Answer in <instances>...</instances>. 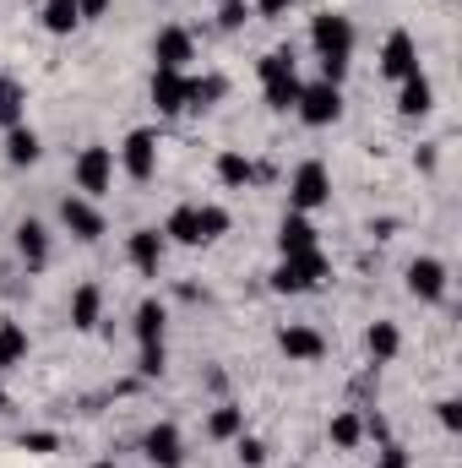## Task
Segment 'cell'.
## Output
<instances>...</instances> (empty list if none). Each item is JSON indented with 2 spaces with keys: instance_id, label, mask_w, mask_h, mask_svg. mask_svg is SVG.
<instances>
[{
  "instance_id": "1",
  "label": "cell",
  "mask_w": 462,
  "mask_h": 468,
  "mask_svg": "<svg viewBox=\"0 0 462 468\" xmlns=\"http://www.w3.org/2000/svg\"><path fill=\"white\" fill-rule=\"evenodd\" d=\"M310 44H316V55H321V82H343L348 60H353V27H348V16L321 11V16L310 22Z\"/></svg>"
},
{
  "instance_id": "2",
  "label": "cell",
  "mask_w": 462,
  "mask_h": 468,
  "mask_svg": "<svg viewBox=\"0 0 462 468\" xmlns=\"http://www.w3.org/2000/svg\"><path fill=\"white\" fill-rule=\"evenodd\" d=\"M229 229V213L224 207H196V202H185V207H174L169 213V224H163V239H180V245H213L218 234Z\"/></svg>"
},
{
  "instance_id": "3",
  "label": "cell",
  "mask_w": 462,
  "mask_h": 468,
  "mask_svg": "<svg viewBox=\"0 0 462 468\" xmlns=\"http://www.w3.org/2000/svg\"><path fill=\"white\" fill-rule=\"evenodd\" d=\"M71 180H77V191L93 202V197H110V186H115V147H82L77 153V164H71Z\"/></svg>"
},
{
  "instance_id": "4",
  "label": "cell",
  "mask_w": 462,
  "mask_h": 468,
  "mask_svg": "<svg viewBox=\"0 0 462 468\" xmlns=\"http://www.w3.org/2000/svg\"><path fill=\"white\" fill-rule=\"evenodd\" d=\"M327 256L321 250H305V256H283L278 272H272V289L278 294H305V289H321L327 283Z\"/></svg>"
},
{
  "instance_id": "5",
  "label": "cell",
  "mask_w": 462,
  "mask_h": 468,
  "mask_svg": "<svg viewBox=\"0 0 462 468\" xmlns=\"http://www.w3.org/2000/svg\"><path fill=\"white\" fill-rule=\"evenodd\" d=\"M289 202H294V213H316V207L332 202V175H327L321 158H305V164L294 169V180H289Z\"/></svg>"
},
{
  "instance_id": "6",
  "label": "cell",
  "mask_w": 462,
  "mask_h": 468,
  "mask_svg": "<svg viewBox=\"0 0 462 468\" xmlns=\"http://www.w3.org/2000/svg\"><path fill=\"white\" fill-rule=\"evenodd\" d=\"M294 115L305 120V125H332V120L343 115V93H338V82H310V88H299Z\"/></svg>"
},
{
  "instance_id": "7",
  "label": "cell",
  "mask_w": 462,
  "mask_h": 468,
  "mask_svg": "<svg viewBox=\"0 0 462 468\" xmlns=\"http://www.w3.org/2000/svg\"><path fill=\"white\" fill-rule=\"evenodd\" d=\"M120 164L131 180H152L158 175V131H131L120 147Z\"/></svg>"
},
{
  "instance_id": "8",
  "label": "cell",
  "mask_w": 462,
  "mask_h": 468,
  "mask_svg": "<svg viewBox=\"0 0 462 468\" xmlns=\"http://www.w3.org/2000/svg\"><path fill=\"white\" fill-rule=\"evenodd\" d=\"M408 294L425 300V305H441L446 300V261H436V256L408 261Z\"/></svg>"
},
{
  "instance_id": "9",
  "label": "cell",
  "mask_w": 462,
  "mask_h": 468,
  "mask_svg": "<svg viewBox=\"0 0 462 468\" xmlns=\"http://www.w3.org/2000/svg\"><path fill=\"white\" fill-rule=\"evenodd\" d=\"M152 60H158V71H185V66L196 60V38H191L185 27H163V33L152 38Z\"/></svg>"
},
{
  "instance_id": "10",
  "label": "cell",
  "mask_w": 462,
  "mask_h": 468,
  "mask_svg": "<svg viewBox=\"0 0 462 468\" xmlns=\"http://www.w3.org/2000/svg\"><path fill=\"white\" fill-rule=\"evenodd\" d=\"M414 71H419V44H414V33H392L386 49H381V77L403 82V77H414Z\"/></svg>"
},
{
  "instance_id": "11",
  "label": "cell",
  "mask_w": 462,
  "mask_h": 468,
  "mask_svg": "<svg viewBox=\"0 0 462 468\" xmlns=\"http://www.w3.org/2000/svg\"><path fill=\"white\" fill-rule=\"evenodd\" d=\"M60 224L77 234L82 245H93V239L104 234V213H99L88 197H66V202H60Z\"/></svg>"
},
{
  "instance_id": "12",
  "label": "cell",
  "mask_w": 462,
  "mask_h": 468,
  "mask_svg": "<svg viewBox=\"0 0 462 468\" xmlns=\"http://www.w3.org/2000/svg\"><path fill=\"white\" fill-rule=\"evenodd\" d=\"M142 452H147V463L152 468H180L185 463V441H180L174 425H152L147 441H142Z\"/></svg>"
},
{
  "instance_id": "13",
  "label": "cell",
  "mask_w": 462,
  "mask_h": 468,
  "mask_svg": "<svg viewBox=\"0 0 462 468\" xmlns=\"http://www.w3.org/2000/svg\"><path fill=\"white\" fill-rule=\"evenodd\" d=\"M430 110H436V88H430V77H425V71L403 77V82H397V115L425 120Z\"/></svg>"
},
{
  "instance_id": "14",
  "label": "cell",
  "mask_w": 462,
  "mask_h": 468,
  "mask_svg": "<svg viewBox=\"0 0 462 468\" xmlns=\"http://www.w3.org/2000/svg\"><path fill=\"white\" fill-rule=\"evenodd\" d=\"M278 349L289 354L294 365H316V359L327 354V338H321L316 327H283V333H278Z\"/></svg>"
},
{
  "instance_id": "15",
  "label": "cell",
  "mask_w": 462,
  "mask_h": 468,
  "mask_svg": "<svg viewBox=\"0 0 462 468\" xmlns=\"http://www.w3.org/2000/svg\"><path fill=\"white\" fill-rule=\"evenodd\" d=\"M278 250H283V256H305V250H321V239H316V224H310L305 213H289V218H283V229H278Z\"/></svg>"
},
{
  "instance_id": "16",
  "label": "cell",
  "mask_w": 462,
  "mask_h": 468,
  "mask_svg": "<svg viewBox=\"0 0 462 468\" xmlns=\"http://www.w3.org/2000/svg\"><path fill=\"white\" fill-rule=\"evenodd\" d=\"M152 110L158 115L185 110V71H152Z\"/></svg>"
},
{
  "instance_id": "17",
  "label": "cell",
  "mask_w": 462,
  "mask_h": 468,
  "mask_svg": "<svg viewBox=\"0 0 462 468\" xmlns=\"http://www.w3.org/2000/svg\"><path fill=\"white\" fill-rule=\"evenodd\" d=\"M104 322V289L99 283H82L77 294H71V327L77 333H93Z\"/></svg>"
},
{
  "instance_id": "18",
  "label": "cell",
  "mask_w": 462,
  "mask_h": 468,
  "mask_svg": "<svg viewBox=\"0 0 462 468\" xmlns=\"http://www.w3.org/2000/svg\"><path fill=\"white\" fill-rule=\"evenodd\" d=\"M125 250H131V267L152 278V272H158V261H163V234H158V229H136Z\"/></svg>"
},
{
  "instance_id": "19",
  "label": "cell",
  "mask_w": 462,
  "mask_h": 468,
  "mask_svg": "<svg viewBox=\"0 0 462 468\" xmlns=\"http://www.w3.org/2000/svg\"><path fill=\"white\" fill-rule=\"evenodd\" d=\"M16 250H22L27 267H44V261H49V229H44L38 218H22V224H16Z\"/></svg>"
},
{
  "instance_id": "20",
  "label": "cell",
  "mask_w": 462,
  "mask_h": 468,
  "mask_svg": "<svg viewBox=\"0 0 462 468\" xmlns=\"http://www.w3.org/2000/svg\"><path fill=\"white\" fill-rule=\"evenodd\" d=\"M364 349H370V359H375V365H392V359H397V349H403L397 322H375V327L364 333Z\"/></svg>"
},
{
  "instance_id": "21",
  "label": "cell",
  "mask_w": 462,
  "mask_h": 468,
  "mask_svg": "<svg viewBox=\"0 0 462 468\" xmlns=\"http://www.w3.org/2000/svg\"><path fill=\"white\" fill-rule=\"evenodd\" d=\"M38 131H27V125H11L5 131V164H16V169H27V164H38Z\"/></svg>"
},
{
  "instance_id": "22",
  "label": "cell",
  "mask_w": 462,
  "mask_h": 468,
  "mask_svg": "<svg viewBox=\"0 0 462 468\" xmlns=\"http://www.w3.org/2000/svg\"><path fill=\"white\" fill-rule=\"evenodd\" d=\"M163 305L158 300H142L136 305V349H152V344H163Z\"/></svg>"
},
{
  "instance_id": "23",
  "label": "cell",
  "mask_w": 462,
  "mask_h": 468,
  "mask_svg": "<svg viewBox=\"0 0 462 468\" xmlns=\"http://www.w3.org/2000/svg\"><path fill=\"white\" fill-rule=\"evenodd\" d=\"M229 93L224 77H185V110H213Z\"/></svg>"
},
{
  "instance_id": "24",
  "label": "cell",
  "mask_w": 462,
  "mask_h": 468,
  "mask_svg": "<svg viewBox=\"0 0 462 468\" xmlns=\"http://www.w3.org/2000/svg\"><path fill=\"white\" fill-rule=\"evenodd\" d=\"M327 436H332V447H338V452H353V447L364 441V420H359L353 409H343V414H332Z\"/></svg>"
},
{
  "instance_id": "25",
  "label": "cell",
  "mask_w": 462,
  "mask_h": 468,
  "mask_svg": "<svg viewBox=\"0 0 462 468\" xmlns=\"http://www.w3.org/2000/svg\"><path fill=\"white\" fill-rule=\"evenodd\" d=\"M27 359V327L22 322H0V370Z\"/></svg>"
},
{
  "instance_id": "26",
  "label": "cell",
  "mask_w": 462,
  "mask_h": 468,
  "mask_svg": "<svg viewBox=\"0 0 462 468\" xmlns=\"http://www.w3.org/2000/svg\"><path fill=\"white\" fill-rule=\"evenodd\" d=\"M82 22V11H77V0H44V33H55V38H66L71 27Z\"/></svg>"
},
{
  "instance_id": "27",
  "label": "cell",
  "mask_w": 462,
  "mask_h": 468,
  "mask_svg": "<svg viewBox=\"0 0 462 468\" xmlns=\"http://www.w3.org/2000/svg\"><path fill=\"white\" fill-rule=\"evenodd\" d=\"M218 180H224L229 191H245V186L256 180V164H250L245 153H218Z\"/></svg>"
},
{
  "instance_id": "28",
  "label": "cell",
  "mask_w": 462,
  "mask_h": 468,
  "mask_svg": "<svg viewBox=\"0 0 462 468\" xmlns=\"http://www.w3.org/2000/svg\"><path fill=\"white\" fill-rule=\"evenodd\" d=\"M22 110H27L22 82H16V77H0V125H5V131H11V125H22Z\"/></svg>"
},
{
  "instance_id": "29",
  "label": "cell",
  "mask_w": 462,
  "mask_h": 468,
  "mask_svg": "<svg viewBox=\"0 0 462 468\" xmlns=\"http://www.w3.org/2000/svg\"><path fill=\"white\" fill-rule=\"evenodd\" d=\"M261 88H267V110H294V104H299V88H305V82H299V77L289 71V77H278V82H261Z\"/></svg>"
},
{
  "instance_id": "30",
  "label": "cell",
  "mask_w": 462,
  "mask_h": 468,
  "mask_svg": "<svg viewBox=\"0 0 462 468\" xmlns=\"http://www.w3.org/2000/svg\"><path fill=\"white\" fill-rule=\"evenodd\" d=\"M239 431H245V409H234V403H224V409L207 420V436H213V441H234Z\"/></svg>"
},
{
  "instance_id": "31",
  "label": "cell",
  "mask_w": 462,
  "mask_h": 468,
  "mask_svg": "<svg viewBox=\"0 0 462 468\" xmlns=\"http://www.w3.org/2000/svg\"><path fill=\"white\" fill-rule=\"evenodd\" d=\"M234 458H239L245 468H261V463H267V441H261V436H245V431H239V436H234Z\"/></svg>"
},
{
  "instance_id": "32",
  "label": "cell",
  "mask_w": 462,
  "mask_h": 468,
  "mask_svg": "<svg viewBox=\"0 0 462 468\" xmlns=\"http://www.w3.org/2000/svg\"><path fill=\"white\" fill-rule=\"evenodd\" d=\"M218 27H245V0H218Z\"/></svg>"
},
{
  "instance_id": "33",
  "label": "cell",
  "mask_w": 462,
  "mask_h": 468,
  "mask_svg": "<svg viewBox=\"0 0 462 468\" xmlns=\"http://www.w3.org/2000/svg\"><path fill=\"white\" fill-rule=\"evenodd\" d=\"M436 420H441L446 431H462V403L457 398H441V403H436Z\"/></svg>"
},
{
  "instance_id": "34",
  "label": "cell",
  "mask_w": 462,
  "mask_h": 468,
  "mask_svg": "<svg viewBox=\"0 0 462 468\" xmlns=\"http://www.w3.org/2000/svg\"><path fill=\"white\" fill-rule=\"evenodd\" d=\"M22 447H27V452H38V458H49V452L60 447V436H49V431H33V436H22Z\"/></svg>"
},
{
  "instance_id": "35",
  "label": "cell",
  "mask_w": 462,
  "mask_h": 468,
  "mask_svg": "<svg viewBox=\"0 0 462 468\" xmlns=\"http://www.w3.org/2000/svg\"><path fill=\"white\" fill-rule=\"evenodd\" d=\"M136 370H142V376H163V344L142 349V359H136Z\"/></svg>"
},
{
  "instance_id": "36",
  "label": "cell",
  "mask_w": 462,
  "mask_h": 468,
  "mask_svg": "<svg viewBox=\"0 0 462 468\" xmlns=\"http://www.w3.org/2000/svg\"><path fill=\"white\" fill-rule=\"evenodd\" d=\"M381 468H408V452L397 441H381Z\"/></svg>"
},
{
  "instance_id": "37",
  "label": "cell",
  "mask_w": 462,
  "mask_h": 468,
  "mask_svg": "<svg viewBox=\"0 0 462 468\" xmlns=\"http://www.w3.org/2000/svg\"><path fill=\"white\" fill-rule=\"evenodd\" d=\"M294 0H256V16H267V22H278L283 11H289Z\"/></svg>"
},
{
  "instance_id": "38",
  "label": "cell",
  "mask_w": 462,
  "mask_h": 468,
  "mask_svg": "<svg viewBox=\"0 0 462 468\" xmlns=\"http://www.w3.org/2000/svg\"><path fill=\"white\" fill-rule=\"evenodd\" d=\"M77 11H82V16H104V11H110V0H77Z\"/></svg>"
},
{
  "instance_id": "39",
  "label": "cell",
  "mask_w": 462,
  "mask_h": 468,
  "mask_svg": "<svg viewBox=\"0 0 462 468\" xmlns=\"http://www.w3.org/2000/svg\"><path fill=\"white\" fill-rule=\"evenodd\" d=\"M93 468H115V463H110V458H104V463H93Z\"/></svg>"
}]
</instances>
